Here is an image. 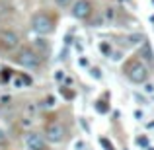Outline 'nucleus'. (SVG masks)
Wrapping results in <instances>:
<instances>
[{
  "mask_svg": "<svg viewBox=\"0 0 154 150\" xmlns=\"http://www.w3.org/2000/svg\"><path fill=\"white\" fill-rule=\"evenodd\" d=\"M127 76H129L131 82L140 84V82H144V80L148 78V68L144 66L143 63H133L131 66H129V70H127Z\"/></svg>",
  "mask_w": 154,
  "mask_h": 150,
  "instance_id": "1",
  "label": "nucleus"
},
{
  "mask_svg": "<svg viewBox=\"0 0 154 150\" xmlns=\"http://www.w3.org/2000/svg\"><path fill=\"white\" fill-rule=\"evenodd\" d=\"M18 63L22 64V66H26V68H37L41 60H39V55L35 51L22 49V51H20V55H18Z\"/></svg>",
  "mask_w": 154,
  "mask_h": 150,
  "instance_id": "2",
  "label": "nucleus"
},
{
  "mask_svg": "<svg viewBox=\"0 0 154 150\" xmlns=\"http://www.w3.org/2000/svg\"><path fill=\"white\" fill-rule=\"evenodd\" d=\"M31 26H33L35 33H39V35H47V33H51V31H53V23H51V20L47 18L45 14L33 16V22H31Z\"/></svg>",
  "mask_w": 154,
  "mask_h": 150,
  "instance_id": "3",
  "label": "nucleus"
},
{
  "mask_svg": "<svg viewBox=\"0 0 154 150\" xmlns=\"http://www.w3.org/2000/svg\"><path fill=\"white\" fill-rule=\"evenodd\" d=\"M0 45H2L4 49L12 51V49H16V47L20 45V37L14 33V31L2 29V31H0Z\"/></svg>",
  "mask_w": 154,
  "mask_h": 150,
  "instance_id": "4",
  "label": "nucleus"
},
{
  "mask_svg": "<svg viewBox=\"0 0 154 150\" xmlns=\"http://www.w3.org/2000/svg\"><path fill=\"white\" fill-rule=\"evenodd\" d=\"M26 148L27 150H45V139L39 133H27L26 135Z\"/></svg>",
  "mask_w": 154,
  "mask_h": 150,
  "instance_id": "5",
  "label": "nucleus"
},
{
  "mask_svg": "<svg viewBox=\"0 0 154 150\" xmlns=\"http://www.w3.org/2000/svg\"><path fill=\"white\" fill-rule=\"evenodd\" d=\"M92 12V4L88 2V0H76L74 4H72V16L78 20H84L88 18Z\"/></svg>",
  "mask_w": 154,
  "mask_h": 150,
  "instance_id": "6",
  "label": "nucleus"
},
{
  "mask_svg": "<svg viewBox=\"0 0 154 150\" xmlns=\"http://www.w3.org/2000/svg\"><path fill=\"white\" fill-rule=\"evenodd\" d=\"M64 139V129L60 123H51L47 127V140L49 142H60Z\"/></svg>",
  "mask_w": 154,
  "mask_h": 150,
  "instance_id": "7",
  "label": "nucleus"
},
{
  "mask_svg": "<svg viewBox=\"0 0 154 150\" xmlns=\"http://www.w3.org/2000/svg\"><path fill=\"white\" fill-rule=\"evenodd\" d=\"M143 35H131V37H129V43H131V45H139V43H143Z\"/></svg>",
  "mask_w": 154,
  "mask_h": 150,
  "instance_id": "8",
  "label": "nucleus"
},
{
  "mask_svg": "<svg viewBox=\"0 0 154 150\" xmlns=\"http://www.w3.org/2000/svg\"><path fill=\"white\" fill-rule=\"evenodd\" d=\"M43 105H45V107H55V98H53V96H47L45 101H43Z\"/></svg>",
  "mask_w": 154,
  "mask_h": 150,
  "instance_id": "9",
  "label": "nucleus"
},
{
  "mask_svg": "<svg viewBox=\"0 0 154 150\" xmlns=\"http://www.w3.org/2000/svg\"><path fill=\"white\" fill-rule=\"evenodd\" d=\"M100 49H102L103 55H111V45H107V43H102V45H100Z\"/></svg>",
  "mask_w": 154,
  "mask_h": 150,
  "instance_id": "10",
  "label": "nucleus"
},
{
  "mask_svg": "<svg viewBox=\"0 0 154 150\" xmlns=\"http://www.w3.org/2000/svg\"><path fill=\"white\" fill-rule=\"evenodd\" d=\"M70 2H72V0H55V4H57V6H60V8L70 6Z\"/></svg>",
  "mask_w": 154,
  "mask_h": 150,
  "instance_id": "11",
  "label": "nucleus"
},
{
  "mask_svg": "<svg viewBox=\"0 0 154 150\" xmlns=\"http://www.w3.org/2000/svg\"><path fill=\"white\" fill-rule=\"evenodd\" d=\"M103 16H105V20H113V18H115V12H113V8H107Z\"/></svg>",
  "mask_w": 154,
  "mask_h": 150,
  "instance_id": "12",
  "label": "nucleus"
},
{
  "mask_svg": "<svg viewBox=\"0 0 154 150\" xmlns=\"http://www.w3.org/2000/svg\"><path fill=\"white\" fill-rule=\"evenodd\" d=\"M144 59L146 60H152V53H150V47L144 43Z\"/></svg>",
  "mask_w": 154,
  "mask_h": 150,
  "instance_id": "13",
  "label": "nucleus"
},
{
  "mask_svg": "<svg viewBox=\"0 0 154 150\" xmlns=\"http://www.w3.org/2000/svg\"><path fill=\"white\" fill-rule=\"evenodd\" d=\"M4 144H6V133L0 129V146H4Z\"/></svg>",
  "mask_w": 154,
  "mask_h": 150,
  "instance_id": "14",
  "label": "nucleus"
},
{
  "mask_svg": "<svg viewBox=\"0 0 154 150\" xmlns=\"http://www.w3.org/2000/svg\"><path fill=\"white\" fill-rule=\"evenodd\" d=\"M55 78H57V80H63V78H64V72H63V70H57V72H55Z\"/></svg>",
  "mask_w": 154,
  "mask_h": 150,
  "instance_id": "15",
  "label": "nucleus"
},
{
  "mask_svg": "<svg viewBox=\"0 0 154 150\" xmlns=\"http://www.w3.org/2000/svg\"><path fill=\"white\" fill-rule=\"evenodd\" d=\"M102 144H103V146H105V150H113V146H111V142L107 144V140H105V139H102Z\"/></svg>",
  "mask_w": 154,
  "mask_h": 150,
  "instance_id": "16",
  "label": "nucleus"
},
{
  "mask_svg": "<svg viewBox=\"0 0 154 150\" xmlns=\"http://www.w3.org/2000/svg\"><path fill=\"white\" fill-rule=\"evenodd\" d=\"M92 76H96V78H102V74H100V70H98V68H92Z\"/></svg>",
  "mask_w": 154,
  "mask_h": 150,
  "instance_id": "17",
  "label": "nucleus"
},
{
  "mask_svg": "<svg viewBox=\"0 0 154 150\" xmlns=\"http://www.w3.org/2000/svg\"><path fill=\"white\" fill-rule=\"evenodd\" d=\"M35 47H39V49H49V45H45V43H41V41L35 43Z\"/></svg>",
  "mask_w": 154,
  "mask_h": 150,
  "instance_id": "18",
  "label": "nucleus"
},
{
  "mask_svg": "<svg viewBox=\"0 0 154 150\" xmlns=\"http://www.w3.org/2000/svg\"><path fill=\"white\" fill-rule=\"evenodd\" d=\"M135 117H137V119H139V121H140V119H143V117H144V115H143V111H139V109H137V111H135Z\"/></svg>",
  "mask_w": 154,
  "mask_h": 150,
  "instance_id": "19",
  "label": "nucleus"
},
{
  "mask_svg": "<svg viewBox=\"0 0 154 150\" xmlns=\"http://www.w3.org/2000/svg\"><path fill=\"white\" fill-rule=\"evenodd\" d=\"M144 90H146L148 94H152V92H154V86H152V84H146V88H144Z\"/></svg>",
  "mask_w": 154,
  "mask_h": 150,
  "instance_id": "20",
  "label": "nucleus"
},
{
  "mask_svg": "<svg viewBox=\"0 0 154 150\" xmlns=\"http://www.w3.org/2000/svg\"><path fill=\"white\" fill-rule=\"evenodd\" d=\"M35 109H37L35 105H27V113H35Z\"/></svg>",
  "mask_w": 154,
  "mask_h": 150,
  "instance_id": "21",
  "label": "nucleus"
},
{
  "mask_svg": "<svg viewBox=\"0 0 154 150\" xmlns=\"http://www.w3.org/2000/svg\"><path fill=\"white\" fill-rule=\"evenodd\" d=\"M137 144H143L144 146V144H146V139H137Z\"/></svg>",
  "mask_w": 154,
  "mask_h": 150,
  "instance_id": "22",
  "label": "nucleus"
},
{
  "mask_svg": "<svg viewBox=\"0 0 154 150\" xmlns=\"http://www.w3.org/2000/svg\"><path fill=\"white\" fill-rule=\"evenodd\" d=\"M98 111H102V113L105 111V105H102V101H100V105H98Z\"/></svg>",
  "mask_w": 154,
  "mask_h": 150,
  "instance_id": "23",
  "label": "nucleus"
},
{
  "mask_svg": "<svg viewBox=\"0 0 154 150\" xmlns=\"http://www.w3.org/2000/svg\"><path fill=\"white\" fill-rule=\"evenodd\" d=\"M148 150H154V148H148Z\"/></svg>",
  "mask_w": 154,
  "mask_h": 150,
  "instance_id": "24",
  "label": "nucleus"
},
{
  "mask_svg": "<svg viewBox=\"0 0 154 150\" xmlns=\"http://www.w3.org/2000/svg\"><path fill=\"white\" fill-rule=\"evenodd\" d=\"M152 2H154V0H152Z\"/></svg>",
  "mask_w": 154,
  "mask_h": 150,
  "instance_id": "25",
  "label": "nucleus"
}]
</instances>
